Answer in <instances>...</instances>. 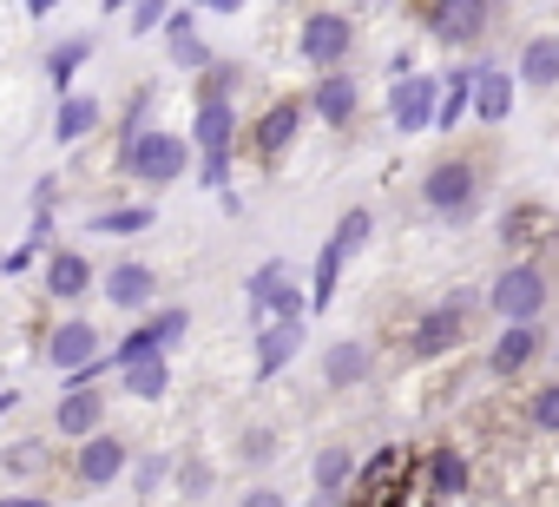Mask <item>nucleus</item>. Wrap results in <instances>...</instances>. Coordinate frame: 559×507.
Segmentation results:
<instances>
[{
    "label": "nucleus",
    "mask_w": 559,
    "mask_h": 507,
    "mask_svg": "<svg viewBox=\"0 0 559 507\" xmlns=\"http://www.w3.org/2000/svg\"><path fill=\"white\" fill-rule=\"evenodd\" d=\"M552 297H559V264H546V258H513V264L493 278L487 310H493L500 323H546Z\"/></svg>",
    "instance_id": "nucleus-1"
},
{
    "label": "nucleus",
    "mask_w": 559,
    "mask_h": 507,
    "mask_svg": "<svg viewBox=\"0 0 559 507\" xmlns=\"http://www.w3.org/2000/svg\"><path fill=\"white\" fill-rule=\"evenodd\" d=\"M480 185H487V158H480V152H448V158L428 165L421 204H428L435 217H467V211L480 204Z\"/></svg>",
    "instance_id": "nucleus-2"
},
{
    "label": "nucleus",
    "mask_w": 559,
    "mask_h": 507,
    "mask_svg": "<svg viewBox=\"0 0 559 507\" xmlns=\"http://www.w3.org/2000/svg\"><path fill=\"white\" fill-rule=\"evenodd\" d=\"M250 317H257V330H270V323H297L304 317V297H297V278H290V264H263L250 284Z\"/></svg>",
    "instance_id": "nucleus-3"
},
{
    "label": "nucleus",
    "mask_w": 559,
    "mask_h": 507,
    "mask_svg": "<svg viewBox=\"0 0 559 507\" xmlns=\"http://www.w3.org/2000/svg\"><path fill=\"white\" fill-rule=\"evenodd\" d=\"M467 310H474V291H454L448 304H435V310L408 330V350H415V356H448L454 343H467Z\"/></svg>",
    "instance_id": "nucleus-4"
},
{
    "label": "nucleus",
    "mask_w": 559,
    "mask_h": 507,
    "mask_svg": "<svg viewBox=\"0 0 559 507\" xmlns=\"http://www.w3.org/2000/svg\"><path fill=\"white\" fill-rule=\"evenodd\" d=\"M349 47H356L349 14H310V21H304V34H297V54H304L310 67H323V73H336V67L349 60Z\"/></svg>",
    "instance_id": "nucleus-5"
},
{
    "label": "nucleus",
    "mask_w": 559,
    "mask_h": 507,
    "mask_svg": "<svg viewBox=\"0 0 559 507\" xmlns=\"http://www.w3.org/2000/svg\"><path fill=\"white\" fill-rule=\"evenodd\" d=\"M126 165H132L139 185H171V178L185 172V139H178V132H139V139L126 145Z\"/></svg>",
    "instance_id": "nucleus-6"
},
{
    "label": "nucleus",
    "mask_w": 559,
    "mask_h": 507,
    "mask_svg": "<svg viewBox=\"0 0 559 507\" xmlns=\"http://www.w3.org/2000/svg\"><path fill=\"white\" fill-rule=\"evenodd\" d=\"M389 113H395V132H428L435 119H441V80L435 73H415V80H395V99H389Z\"/></svg>",
    "instance_id": "nucleus-7"
},
{
    "label": "nucleus",
    "mask_w": 559,
    "mask_h": 507,
    "mask_svg": "<svg viewBox=\"0 0 559 507\" xmlns=\"http://www.w3.org/2000/svg\"><path fill=\"white\" fill-rule=\"evenodd\" d=\"M546 356V323H507L500 337H493V350H487V376H520V369H533Z\"/></svg>",
    "instance_id": "nucleus-8"
},
{
    "label": "nucleus",
    "mask_w": 559,
    "mask_h": 507,
    "mask_svg": "<svg viewBox=\"0 0 559 507\" xmlns=\"http://www.w3.org/2000/svg\"><path fill=\"white\" fill-rule=\"evenodd\" d=\"M552 237H559V224H552L546 204H513V211L500 217V244L513 250V258H546Z\"/></svg>",
    "instance_id": "nucleus-9"
},
{
    "label": "nucleus",
    "mask_w": 559,
    "mask_h": 507,
    "mask_svg": "<svg viewBox=\"0 0 559 507\" xmlns=\"http://www.w3.org/2000/svg\"><path fill=\"white\" fill-rule=\"evenodd\" d=\"M487 14H493V0H435L428 27H435V40H448V47H467V40L487 34Z\"/></svg>",
    "instance_id": "nucleus-10"
},
{
    "label": "nucleus",
    "mask_w": 559,
    "mask_h": 507,
    "mask_svg": "<svg viewBox=\"0 0 559 507\" xmlns=\"http://www.w3.org/2000/svg\"><path fill=\"white\" fill-rule=\"evenodd\" d=\"M191 139H198L204 158H230V145H237V113H230V99H198Z\"/></svg>",
    "instance_id": "nucleus-11"
},
{
    "label": "nucleus",
    "mask_w": 559,
    "mask_h": 507,
    "mask_svg": "<svg viewBox=\"0 0 559 507\" xmlns=\"http://www.w3.org/2000/svg\"><path fill=\"white\" fill-rule=\"evenodd\" d=\"M297 126H304V106L297 99H276L263 119H257V132H250V152L270 165V158H284V145L297 139Z\"/></svg>",
    "instance_id": "nucleus-12"
},
{
    "label": "nucleus",
    "mask_w": 559,
    "mask_h": 507,
    "mask_svg": "<svg viewBox=\"0 0 559 507\" xmlns=\"http://www.w3.org/2000/svg\"><path fill=\"white\" fill-rule=\"evenodd\" d=\"M99 415H106V396L93 389V382H73L67 396H60V409H53V422H60V435H99Z\"/></svg>",
    "instance_id": "nucleus-13"
},
{
    "label": "nucleus",
    "mask_w": 559,
    "mask_h": 507,
    "mask_svg": "<svg viewBox=\"0 0 559 507\" xmlns=\"http://www.w3.org/2000/svg\"><path fill=\"white\" fill-rule=\"evenodd\" d=\"M47 356H53L67 376H80V369H93V363H99V330H93V323H60V330H53V343H47Z\"/></svg>",
    "instance_id": "nucleus-14"
},
{
    "label": "nucleus",
    "mask_w": 559,
    "mask_h": 507,
    "mask_svg": "<svg viewBox=\"0 0 559 507\" xmlns=\"http://www.w3.org/2000/svg\"><path fill=\"white\" fill-rule=\"evenodd\" d=\"M310 474H317V500H323V507H343V494L356 487V474H362V468H356V455L336 441V448H323V455H317V468H310Z\"/></svg>",
    "instance_id": "nucleus-15"
},
{
    "label": "nucleus",
    "mask_w": 559,
    "mask_h": 507,
    "mask_svg": "<svg viewBox=\"0 0 559 507\" xmlns=\"http://www.w3.org/2000/svg\"><path fill=\"white\" fill-rule=\"evenodd\" d=\"M310 106L323 113V126H349V119H356V106H362V93H356V80L336 67V73H323V80H317Z\"/></svg>",
    "instance_id": "nucleus-16"
},
{
    "label": "nucleus",
    "mask_w": 559,
    "mask_h": 507,
    "mask_svg": "<svg viewBox=\"0 0 559 507\" xmlns=\"http://www.w3.org/2000/svg\"><path fill=\"white\" fill-rule=\"evenodd\" d=\"M126 474V441L119 435H86V448H80V481L86 487H106V481H119Z\"/></svg>",
    "instance_id": "nucleus-17"
},
{
    "label": "nucleus",
    "mask_w": 559,
    "mask_h": 507,
    "mask_svg": "<svg viewBox=\"0 0 559 507\" xmlns=\"http://www.w3.org/2000/svg\"><path fill=\"white\" fill-rule=\"evenodd\" d=\"M467 494V455L461 448H428V500L441 507V500H461Z\"/></svg>",
    "instance_id": "nucleus-18"
},
{
    "label": "nucleus",
    "mask_w": 559,
    "mask_h": 507,
    "mask_svg": "<svg viewBox=\"0 0 559 507\" xmlns=\"http://www.w3.org/2000/svg\"><path fill=\"white\" fill-rule=\"evenodd\" d=\"M86 291H93V264H86V250H53V258H47V297L73 304V297H86Z\"/></svg>",
    "instance_id": "nucleus-19"
},
{
    "label": "nucleus",
    "mask_w": 559,
    "mask_h": 507,
    "mask_svg": "<svg viewBox=\"0 0 559 507\" xmlns=\"http://www.w3.org/2000/svg\"><path fill=\"white\" fill-rule=\"evenodd\" d=\"M507 113H513V73L480 67V73H474V119H480V126H500Z\"/></svg>",
    "instance_id": "nucleus-20"
},
{
    "label": "nucleus",
    "mask_w": 559,
    "mask_h": 507,
    "mask_svg": "<svg viewBox=\"0 0 559 507\" xmlns=\"http://www.w3.org/2000/svg\"><path fill=\"white\" fill-rule=\"evenodd\" d=\"M362 376H369V343H356V337L330 343V356H323V382H330V389H356Z\"/></svg>",
    "instance_id": "nucleus-21"
},
{
    "label": "nucleus",
    "mask_w": 559,
    "mask_h": 507,
    "mask_svg": "<svg viewBox=\"0 0 559 507\" xmlns=\"http://www.w3.org/2000/svg\"><path fill=\"white\" fill-rule=\"evenodd\" d=\"M297 343H304V317H297V323H270V330L257 337V376H276V369L297 356Z\"/></svg>",
    "instance_id": "nucleus-22"
},
{
    "label": "nucleus",
    "mask_w": 559,
    "mask_h": 507,
    "mask_svg": "<svg viewBox=\"0 0 559 507\" xmlns=\"http://www.w3.org/2000/svg\"><path fill=\"white\" fill-rule=\"evenodd\" d=\"M152 291H158V278H152L145 264H112V271H106V297H112L119 310H139V304H152Z\"/></svg>",
    "instance_id": "nucleus-23"
},
{
    "label": "nucleus",
    "mask_w": 559,
    "mask_h": 507,
    "mask_svg": "<svg viewBox=\"0 0 559 507\" xmlns=\"http://www.w3.org/2000/svg\"><path fill=\"white\" fill-rule=\"evenodd\" d=\"M86 132H99V99H60V119H53V139L60 145H80Z\"/></svg>",
    "instance_id": "nucleus-24"
},
{
    "label": "nucleus",
    "mask_w": 559,
    "mask_h": 507,
    "mask_svg": "<svg viewBox=\"0 0 559 507\" xmlns=\"http://www.w3.org/2000/svg\"><path fill=\"white\" fill-rule=\"evenodd\" d=\"M520 80H533V86H559V34L526 40V54H520Z\"/></svg>",
    "instance_id": "nucleus-25"
},
{
    "label": "nucleus",
    "mask_w": 559,
    "mask_h": 507,
    "mask_svg": "<svg viewBox=\"0 0 559 507\" xmlns=\"http://www.w3.org/2000/svg\"><path fill=\"white\" fill-rule=\"evenodd\" d=\"M520 422L533 435H559V382H539L526 402H520Z\"/></svg>",
    "instance_id": "nucleus-26"
},
{
    "label": "nucleus",
    "mask_w": 559,
    "mask_h": 507,
    "mask_svg": "<svg viewBox=\"0 0 559 507\" xmlns=\"http://www.w3.org/2000/svg\"><path fill=\"white\" fill-rule=\"evenodd\" d=\"M165 34H171V60H178V67H204V73H211V54H204V40L191 34V14H171Z\"/></svg>",
    "instance_id": "nucleus-27"
},
{
    "label": "nucleus",
    "mask_w": 559,
    "mask_h": 507,
    "mask_svg": "<svg viewBox=\"0 0 559 507\" xmlns=\"http://www.w3.org/2000/svg\"><path fill=\"white\" fill-rule=\"evenodd\" d=\"M126 389H132L139 402H158V396L171 389V369H165V356H145V363H132V369H126Z\"/></svg>",
    "instance_id": "nucleus-28"
},
{
    "label": "nucleus",
    "mask_w": 559,
    "mask_h": 507,
    "mask_svg": "<svg viewBox=\"0 0 559 507\" xmlns=\"http://www.w3.org/2000/svg\"><path fill=\"white\" fill-rule=\"evenodd\" d=\"M343 258H349V250H343V244L330 237V244H323V258H317V278H310V304H317V310H323V304L336 297V278H343Z\"/></svg>",
    "instance_id": "nucleus-29"
},
{
    "label": "nucleus",
    "mask_w": 559,
    "mask_h": 507,
    "mask_svg": "<svg viewBox=\"0 0 559 507\" xmlns=\"http://www.w3.org/2000/svg\"><path fill=\"white\" fill-rule=\"evenodd\" d=\"M461 113H474V73H448V86H441V132L448 126H461Z\"/></svg>",
    "instance_id": "nucleus-30"
},
{
    "label": "nucleus",
    "mask_w": 559,
    "mask_h": 507,
    "mask_svg": "<svg viewBox=\"0 0 559 507\" xmlns=\"http://www.w3.org/2000/svg\"><path fill=\"white\" fill-rule=\"evenodd\" d=\"M86 60H93V34H80V40H67V47H53V54H47V73H53V80L67 86V80H73V73L86 67Z\"/></svg>",
    "instance_id": "nucleus-31"
},
{
    "label": "nucleus",
    "mask_w": 559,
    "mask_h": 507,
    "mask_svg": "<svg viewBox=\"0 0 559 507\" xmlns=\"http://www.w3.org/2000/svg\"><path fill=\"white\" fill-rule=\"evenodd\" d=\"M145 356H165V350H158V337H152V323L126 330V337H119V350H112V363H119V369H132V363H145Z\"/></svg>",
    "instance_id": "nucleus-32"
},
{
    "label": "nucleus",
    "mask_w": 559,
    "mask_h": 507,
    "mask_svg": "<svg viewBox=\"0 0 559 507\" xmlns=\"http://www.w3.org/2000/svg\"><path fill=\"white\" fill-rule=\"evenodd\" d=\"M152 224V204H126V211H106L93 231H145Z\"/></svg>",
    "instance_id": "nucleus-33"
},
{
    "label": "nucleus",
    "mask_w": 559,
    "mask_h": 507,
    "mask_svg": "<svg viewBox=\"0 0 559 507\" xmlns=\"http://www.w3.org/2000/svg\"><path fill=\"white\" fill-rule=\"evenodd\" d=\"M362 237H369V211L356 204V211H343V224H336V244H343V250H362Z\"/></svg>",
    "instance_id": "nucleus-34"
},
{
    "label": "nucleus",
    "mask_w": 559,
    "mask_h": 507,
    "mask_svg": "<svg viewBox=\"0 0 559 507\" xmlns=\"http://www.w3.org/2000/svg\"><path fill=\"white\" fill-rule=\"evenodd\" d=\"M185 330H191V317H185V310H158V317H152V337H158V350H171Z\"/></svg>",
    "instance_id": "nucleus-35"
},
{
    "label": "nucleus",
    "mask_w": 559,
    "mask_h": 507,
    "mask_svg": "<svg viewBox=\"0 0 559 507\" xmlns=\"http://www.w3.org/2000/svg\"><path fill=\"white\" fill-rule=\"evenodd\" d=\"M158 21H171V14H165V0H139V8H132V34H152Z\"/></svg>",
    "instance_id": "nucleus-36"
},
{
    "label": "nucleus",
    "mask_w": 559,
    "mask_h": 507,
    "mask_svg": "<svg viewBox=\"0 0 559 507\" xmlns=\"http://www.w3.org/2000/svg\"><path fill=\"white\" fill-rule=\"evenodd\" d=\"M270 455H276V435L270 428H250L243 435V461H270Z\"/></svg>",
    "instance_id": "nucleus-37"
},
{
    "label": "nucleus",
    "mask_w": 559,
    "mask_h": 507,
    "mask_svg": "<svg viewBox=\"0 0 559 507\" xmlns=\"http://www.w3.org/2000/svg\"><path fill=\"white\" fill-rule=\"evenodd\" d=\"M158 481H165V461H158V455H145V461H139V494H152Z\"/></svg>",
    "instance_id": "nucleus-38"
},
{
    "label": "nucleus",
    "mask_w": 559,
    "mask_h": 507,
    "mask_svg": "<svg viewBox=\"0 0 559 507\" xmlns=\"http://www.w3.org/2000/svg\"><path fill=\"white\" fill-rule=\"evenodd\" d=\"M237 507H284V494H276V487H250Z\"/></svg>",
    "instance_id": "nucleus-39"
},
{
    "label": "nucleus",
    "mask_w": 559,
    "mask_h": 507,
    "mask_svg": "<svg viewBox=\"0 0 559 507\" xmlns=\"http://www.w3.org/2000/svg\"><path fill=\"white\" fill-rule=\"evenodd\" d=\"M34 250H47V244H21V250H8V271H27V264H34Z\"/></svg>",
    "instance_id": "nucleus-40"
},
{
    "label": "nucleus",
    "mask_w": 559,
    "mask_h": 507,
    "mask_svg": "<svg viewBox=\"0 0 559 507\" xmlns=\"http://www.w3.org/2000/svg\"><path fill=\"white\" fill-rule=\"evenodd\" d=\"M34 461H40V448H34V441H21V448L8 455V468H34Z\"/></svg>",
    "instance_id": "nucleus-41"
},
{
    "label": "nucleus",
    "mask_w": 559,
    "mask_h": 507,
    "mask_svg": "<svg viewBox=\"0 0 559 507\" xmlns=\"http://www.w3.org/2000/svg\"><path fill=\"white\" fill-rule=\"evenodd\" d=\"M198 8H211V14H237L243 0H198Z\"/></svg>",
    "instance_id": "nucleus-42"
},
{
    "label": "nucleus",
    "mask_w": 559,
    "mask_h": 507,
    "mask_svg": "<svg viewBox=\"0 0 559 507\" xmlns=\"http://www.w3.org/2000/svg\"><path fill=\"white\" fill-rule=\"evenodd\" d=\"M0 507H47L40 494H14V500H0Z\"/></svg>",
    "instance_id": "nucleus-43"
},
{
    "label": "nucleus",
    "mask_w": 559,
    "mask_h": 507,
    "mask_svg": "<svg viewBox=\"0 0 559 507\" xmlns=\"http://www.w3.org/2000/svg\"><path fill=\"white\" fill-rule=\"evenodd\" d=\"M27 8H34V14H53V8H60V0H27Z\"/></svg>",
    "instance_id": "nucleus-44"
},
{
    "label": "nucleus",
    "mask_w": 559,
    "mask_h": 507,
    "mask_svg": "<svg viewBox=\"0 0 559 507\" xmlns=\"http://www.w3.org/2000/svg\"><path fill=\"white\" fill-rule=\"evenodd\" d=\"M14 402H21V396H14V389H0V415H8V409H14Z\"/></svg>",
    "instance_id": "nucleus-45"
},
{
    "label": "nucleus",
    "mask_w": 559,
    "mask_h": 507,
    "mask_svg": "<svg viewBox=\"0 0 559 507\" xmlns=\"http://www.w3.org/2000/svg\"><path fill=\"white\" fill-rule=\"evenodd\" d=\"M119 8H126V0H106V14H119Z\"/></svg>",
    "instance_id": "nucleus-46"
}]
</instances>
